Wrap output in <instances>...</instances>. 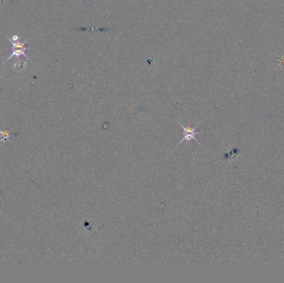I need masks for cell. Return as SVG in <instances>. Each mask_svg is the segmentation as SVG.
<instances>
[{"label":"cell","mask_w":284,"mask_h":283,"mask_svg":"<svg viewBox=\"0 0 284 283\" xmlns=\"http://www.w3.org/2000/svg\"><path fill=\"white\" fill-rule=\"evenodd\" d=\"M7 38H8L9 42L12 43V46H13L12 47V49H13V51H12L11 55L7 58L5 63H7L9 59H11L13 57H21V56H24V57H26L28 59H29V57H27V48L25 47L28 41H24L23 43H21L20 41H19L20 38H19L17 35L13 36L12 39H10L9 37H7Z\"/></svg>","instance_id":"6da1fadb"},{"label":"cell","mask_w":284,"mask_h":283,"mask_svg":"<svg viewBox=\"0 0 284 283\" xmlns=\"http://www.w3.org/2000/svg\"><path fill=\"white\" fill-rule=\"evenodd\" d=\"M0 200H2V199H1V198H0ZM0 214H2V213H1V211H0Z\"/></svg>","instance_id":"277c9868"},{"label":"cell","mask_w":284,"mask_h":283,"mask_svg":"<svg viewBox=\"0 0 284 283\" xmlns=\"http://www.w3.org/2000/svg\"><path fill=\"white\" fill-rule=\"evenodd\" d=\"M11 131H2L0 130V143L2 142H5V141H10V134H11Z\"/></svg>","instance_id":"3957f363"},{"label":"cell","mask_w":284,"mask_h":283,"mask_svg":"<svg viewBox=\"0 0 284 283\" xmlns=\"http://www.w3.org/2000/svg\"><path fill=\"white\" fill-rule=\"evenodd\" d=\"M180 126H181V128L183 129V134H182V139H181V141L179 142L178 146H180L182 142H184V141H190V140H195L197 143L200 146V144L199 142V140L196 139V135L197 134H201V132H196V128L198 127L199 124L197 126H195V127H190V126H183L182 124L179 123Z\"/></svg>","instance_id":"7a4b0ae2"}]
</instances>
